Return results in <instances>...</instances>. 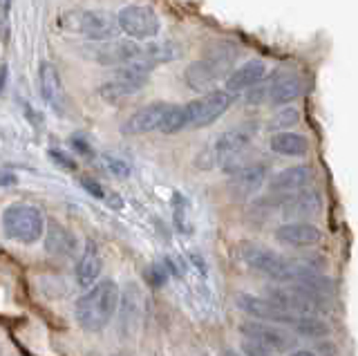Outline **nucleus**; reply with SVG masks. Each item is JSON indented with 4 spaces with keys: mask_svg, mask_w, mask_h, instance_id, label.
Returning a JSON list of instances; mask_svg holds the SVG:
<instances>
[{
    "mask_svg": "<svg viewBox=\"0 0 358 356\" xmlns=\"http://www.w3.org/2000/svg\"><path fill=\"white\" fill-rule=\"evenodd\" d=\"M121 300L119 285L115 280H106L94 283L92 287H87V292L76 300L74 305V316L76 322L81 325L85 332H101L110 325L112 316L117 314Z\"/></svg>",
    "mask_w": 358,
    "mask_h": 356,
    "instance_id": "obj_1",
    "label": "nucleus"
},
{
    "mask_svg": "<svg viewBox=\"0 0 358 356\" xmlns=\"http://www.w3.org/2000/svg\"><path fill=\"white\" fill-rule=\"evenodd\" d=\"M253 135H255L253 124H242V126H235L227 132H222L215 141L208 143V146L197 155L195 166L201 171H210V169H215V166H224V169L231 173L233 169L240 166L238 157L251 143Z\"/></svg>",
    "mask_w": 358,
    "mask_h": 356,
    "instance_id": "obj_2",
    "label": "nucleus"
},
{
    "mask_svg": "<svg viewBox=\"0 0 358 356\" xmlns=\"http://www.w3.org/2000/svg\"><path fill=\"white\" fill-rule=\"evenodd\" d=\"M235 57H238V50L231 43H222V45L208 50L204 59L190 63L184 70L186 85L201 94L215 90V83L224 79V76H229Z\"/></svg>",
    "mask_w": 358,
    "mask_h": 356,
    "instance_id": "obj_3",
    "label": "nucleus"
},
{
    "mask_svg": "<svg viewBox=\"0 0 358 356\" xmlns=\"http://www.w3.org/2000/svg\"><path fill=\"white\" fill-rule=\"evenodd\" d=\"M59 27L67 34L83 36L87 41H106L119 34L117 18L108 12H92V9H72L59 16Z\"/></svg>",
    "mask_w": 358,
    "mask_h": 356,
    "instance_id": "obj_4",
    "label": "nucleus"
},
{
    "mask_svg": "<svg viewBox=\"0 0 358 356\" xmlns=\"http://www.w3.org/2000/svg\"><path fill=\"white\" fill-rule=\"evenodd\" d=\"M3 231L9 240L20 244H34L45 233V218L38 206L16 202L3 211Z\"/></svg>",
    "mask_w": 358,
    "mask_h": 356,
    "instance_id": "obj_5",
    "label": "nucleus"
},
{
    "mask_svg": "<svg viewBox=\"0 0 358 356\" xmlns=\"http://www.w3.org/2000/svg\"><path fill=\"white\" fill-rule=\"evenodd\" d=\"M240 258L246 266H251L253 271L264 273L278 283H291L300 266V262L289 260L285 255H280L266 247H260V244H253V242L240 244Z\"/></svg>",
    "mask_w": 358,
    "mask_h": 356,
    "instance_id": "obj_6",
    "label": "nucleus"
},
{
    "mask_svg": "<svg viewBox=\"0 0 358 356\" xmlns=\"http://www.w3.org/2000/svg\"><path fill=\"white\" fill-rule=\"evenodd\" d=\"M152 65L148 61H143V57L139 61H134L130 65H121V68L115 72L110 81L101 83L99 94L110 104H117L121 99L137 94L139 90H143L145 83L150 79Z\"/></svg>",
    "mask_w": 358,
    "mask_h": 356,
    "instance_id": "obj_7",
    "label": "nucleus"
},
{
    "mask_svg": "<svg viewBox=\"0 0 358 356\" xmlns=\"http://www.w3.org/2000/svg\"><path fill=\"white\" fill-rule=\"evenodd\" d=\"M81 54L85 59L94 61L96 65H106V68H121V65H130L141 59V45L137 41H92L83 45Z\"/></svg>",
    "mask_w": 358,
    "mask_h": 356,
    "instance_id": "obj_8",
    "label": "nucleus"
},
{
    "mask_svg": "<svg viewBox=\"0 0 358 356\" xmlns=\"http://www.w3.org/2000/svg\"><path fill=\"white\" fill-rule=\"evenodd\" d=\"M119 29L130 41H152L162 29V18L150 5H128L117 16Z\"/></svg>",
    "mask_w": 358,
    "mask_h": 356,
    "instance_id": "obj_9",
    "label": "nucleus"
},
{
    "mask_svg": "<svg viewBox=\"0 0 358 356\" xmlns=\"http://www.w3.org/2000/svg\"><path fill=\"white\" fill-rule=\"evenodd\" d=\"M233 104V94L227 90L204 92L195 101L186 104V128H206L227 113Z\"/></svg>",
    "mask_w": 358,
    "mask_h": 356,
    "instance_id": "obj_10",
    "label": "nucleus"
},
{
    "mask_svg": "<svg viewBox=\"0 0 358 356\" xmlns=\"http://www.w3.org/2000/svg\"><path fill=\"white\" fill-rule=\"evenodd\" d=\"M235 305L255 320L278 322V325H285V327H296L298 316H300V314H291V311L278 307L273 300L262 298V296H253V294H244V292L235 296Z\"/></svg>",
    "mask_w": 358,
    "mask_h": 356,
    "instance_id": "obj_11",
    "label": "nucleus"
},
{
    "mask_svg": "<svg viewBox=\"0 0 358 356\" xmlns=\"http://www.w3.org/2000/svg\"><path fill=\"white\" fill-rule=\"evenodd\" d=\"M240 332L249 341L262 345V348L271 350V352H289L296 345L294 336H291L289 332L280 329L275 325H268V322H257V320L242 322Z\"/></svg>",
    "mask_w": 358,
    "mask_h": 356,
    "instance_id": "obj_12",
    "label": "nucleus"
},
{
    "mask_svg": "<svg viewBox=\"0 0 358 356\" xmlns=\"http://www.w3.org/2000/svg\"><path fill=\"white\" fill-rule=\"evenodd\" d=\"M266 182V166L260 162L240 164L238 169L231 171L229 177V191L235 199H249L253 197Z\"/></svg>",
    "mask_w": 358,
    "mask_h": 356,
    "instance_id": "obj_13",
    "label": "nucleus"
},
{
    "mask_svg": "<svg viewBox=\"0 0 358 356\" xmlns=\"http://www.w3.org/2000/svg\"><path fill=\"white\" fill-rule=\"evenodd\" d=\"M173 104H164V101H155L139 108L137 113H132L126 121L121 124V135L126 137H137V135H145V132L159 130L164 119L168 115Z\"/></svg>",
    "mask_w": 358,
    "mask_h": 356,
    "instance_id": "obj_14",
    "label": "nucleus"
},
{
    "mask_svg": "<svg viewBox=\"0 0 358 356\" xmlns=\"http://www.w3.org/2000/svg\"><path fill=\"white\" fill-rule=\"evenodd\" d=\"M278 206H280V213L287 220H307L320 213L322 197L318 191H313V188H307V191L302 188V191L285 195V199Z\"/></svg>",
    "mask_w": 358,
    "mask_h": 356,
    "instance_id": "obj_15",
    "label": "nucleus"
},
{
    "mask_svg": "<svg viewBox=\"0 0 358 356\" xmlns=\"http://www.w3.org/2000/svg\"><path fill=\"white\" fill-rule=\"evenodd\" d=\"M320 229L307 220H289L275 229V240L287 247H313L320 242Z\"/></svg>",
    "mask_w": 358,
    "mask_h": 356,
    "instance_id": "obj_16",
    "label": "nucleus"
},
{
    "mask_svg": "<svg viewBox=\"0 0 358 356\" xmlns=\"http://www.w3.org/2000/svg\"><path fill=\"white\" fill-rule=\"evenodd\" d=\"M305 94V79L298 74H282L264 85V104L271 106H289Z\"/></svg>",
    "mask_w": 358,
    "mask_h": 356,
    "instance_id": "obj_17",
    "label": "nucleus"
},
{
    "mask_svg": "<svg viewBox=\"0 0 358 356\" xmlns=\"http://www.w3.org/2000/svg\"><path fill=\"white\" fill-rule=\"evenodd\" d=\"M313 180V171L305 164H298V166H289V169L280 171L271 177L268 182V191L273 195H289V193H296L307 188Z\"/></svg>",
    "mask_w": 358,
    "mask_h": 356,
    "instance_id": "obj_18",
    "label": "nucleus"
},
{
    "mask_svg": "<svg viewBox=\"0 0 358 356\" xmlns=\"http://www.w3.org/2000/svg\"><path fill=\"white\" fill-rule=\"evenodd\" d=\"M266 76V63L260 59L246 61L244 65H240L238 70H233L227 76V92L231 94H240L246 92L249 87L262 83V79Z\"/></svg>",
    "mask_w": 358,
    "mask_h": 356,
    "instance_id": "obj_19",
    "label": "nucleus"
},
{
    "mask_svg": "<svg viewBox=\"0 0 358 356\" xmlns=\"http://www.w3.org/2000/svg\"><path fill=\"white\" fill-rule=\"evenodd\" d=\"M38 87H41V94L43 99L48 101L54 110H63L65 101V90H63V83H61V76L56 72V68L50 61H43L38 65Z\"/></svg>",
    "mask_w": 358,
    "mask_h": 356,
    "instance_id": "obj_20",
    "label": "nucleus"
},
{
    "mask_svg": "<svg viewBox=\"0 0 358 356\" xmlns=\"http://www.w3.org/2000/svg\"><path fill=\"white\" fill-rule=\"evenodd\" d=\"M45 236V249L52 255H61V258H70L76 251V238L70 229H65L61 222L50 220L48 225V233Z\"/></svg>",
    "mask_w": 358,
    "mask_h": 356,
    "instance_id": "obj_21",
    "label": "nucleus"
},
{
    "mask_svg": "<svg viewBox=\"0 0 358 356\" xmlns=\"http://www.w3.org/2000/svg\"><path fill=\"white\" fill-rule=\"evenodd\" d=\"M268 148L275 155H282V157H302V155L309 152V139L300 132L278 130L268 139Z\"/></svg>",
    "mask_w": 358,
    "mask_h": 356,
    "instance_id": "obj_22",
    "label": "nucleus"
},
{
    "mask_svg": "<svg viewBox=\"0 0 358 356\" xmlns=\"http://www.w3.org/2000/svg\"><path fill=\"white\" fill-rule=\"evenodd\" d=\"M101 269H103V260H101V253L96 249V244H87L83 255L76 262V269H74L78 287H83V289L92 287L99 280Z\"/></svg>",
    "mask_w": 358,
    "mask_h": 356,
    "instance_id": "obj_23",
    "label": "nucleus"
},
{
    "mask_svg": "<svg viewBox=\"0 0 358 356\" xmlns=\"http://www.w3.org/2000/svg\"><path fill=\"white\" fill-rule=\"evenodd\" d=\"M182 54H184L182 45L175 41H148L145 45H141V57L143 61H148L152 68L182 59Z\"/></svg>",
    "mask_w": 358,
    "mask_h": 356,
    "instance_id": "obj_24",
    "label": "nucleus"
},
{
    "mask_svg": "<svg viewBox=\"0 0 358 356\" xmlns=\"http://www.w3.org/2000/svg\"><path fill=\"white\" fill-rule=\"evenodd\" d=\"M294 329L300 334V336H309V339H324L329 334L327 322L313 314H300Z\"/></svg>",
    "mask_w": 358,
    "mask_h": 356,
    "instance_id": "obj_25",
    "label": "nucleus"
},
{
    "mask_svg": "<svg viewBox=\"0 0 358 356\" xmlns=\"http://www.w3.org/2000/svg\"><path fill=\"white\" fill-rule=\"evenodd\" d=\"M182 128H186V108L184 106H171L159 130L164 132V135H175V132H179Z\"/></svg>",
    "mask_w": 358,
    "mask_h": 356,
    "instance_id": "obj_26",
    "label": "nucleus"
},
{
    "mask_svg": "<svg viewBox=\"0 0 358 356\" xmlns=\"http://www.w3.org/2000/svg\"><path fill=\"white\" fill-rule=\"evenodd\" d=\"M298 121H300V113H298L296 108H289L287 106V108L280 110L278 115L271 117V121H268V128L275 130V132L278 130H289V128H294Z\"/></svg>",
    "mask_w": 358,
    "mask_h": 356,
    "instance_id": "obj_27",
    "label": "nucleus"
},
{
    "mask_svg": "<svg viewBox=\"0 0 358 356\" xmlns=\"http://www.w3.org/2000/svg\"><path fill=\"white\" fill-rule=\"evenodd\" d=\"M103 162L108 166V171L119 177V180H128L132 169H130V164L126 159H121V157H115V155H103Z\"/></svg>",
    "mask_w": 358,
    "mask_h": 356,
    "instance_id": "obj_28",
    "label": "nucleus"
},
{
    "mask_svg": "<svg viewBox=\"0 0 358 356\" xmlns=\"http://www.w3.org/2000/svg\"><path fill=\"white\" fill-rule=\"evenodd\" d=\"M175 227L182 231V233H188V222H186V199L182 195H175Z\"/></svg>",
    "mask_w": 358,
    "mask_h": 356,
    "instance_id": "obj_29",
    "label": "nucleus"
},
{
    "mask_svg": "<svg viewBox=\"0 0 358 356\" xmlns=\"http://www.w3.org/2000/svg\"><path fill=\"white\" fill-rule=\"evenodd\" d=\"M48 155H50V159H52L56 166H61V169H65V171H76V162H74L67 152H63V150H54V148H52Z\"/></svg>",
    "mask_w": 358,
    "mask_h": 356,
    "instance_id": "obj_30",
    "label": "nucleus"
},
{
    "mask_svg": "<svg viewBox=\"0 0 358 356\" xmlns=\"http://www.w3.org/2000/svg\"><path fill=\"white\" fill-rule=\"evenodd\" d=\"M81 186L85 188V191L92 195V197H96V199H106V188L101 186L96 180H92V177H83L81 180Z\"/></svg>",
    "mask_w": 358,
    "mask_h": 356,
    "instance_id": "obj_31",
    "label": "nucleus"
},
{
    "mask_svg": "<svg viewBox=\"0 0 358 356\" xmlns=\"http://www.w3.org/2000/svg\"><path fill=\"white\" fill-rule=\"evenodd\" d=\"M242 352H244V356H273L271 350H266V348H262V345H257L249 339L242 343Z\"/></svg>",
    "mask_w": 358,
    "mask_h": 356,
    "instance_id": "obj_32",
    "label": "nucleus"
},
{
    "mask_svg": "<svg viewBox=\"0 0 358 356\" xmlns=\"http://www.w3.org/2000/svg\"><path fill=\"white\" fill-rule=\"evenodd\" d=\"M148 278H150V285H152V287H164V283H166V271H164V266H162V264L150 266Z\"/></svg>",
    "mask_w": 358,
    "mask_h": 356,
    "instance_id": "obj_33",
    "label": "nucleus"
},
{
    "mask_svg": "<svg viewBox=\"0 0 358 356\" xmlns=\"http://www.w3.org/2000/svg\"><path fill=\"white\" fill-rule=\"evenodd\" d=\"M9 34H11V25H9V12H5V9H0V41L7 43V41H9Z\"/></svg>",
    "mask_w": 358,
    "mask_h": 356,
    "instance_id": "obj_34",
    "label": "nucleus"
},
{
    "mask_svg": "<svg viewBox=\"0 0 358 356\" xmlns=\"http://www.w3.org/2000/svg\"><path fill=\"white\" fill-rule=\"evenodd\" d=\"M72 146H74L78 152H81V155H85V157H92V155H94L92 146H90L87 141H83L81 137H74V139H72Z\"/></svg>",
    "mask_w": 358,
    "mask_h": 356,
    "instance_id": "obj_35",
    "label": "nucleus"
},
{
    "mask_svg": "<svg viewBox=\"0 0 358 356\" xmlns=\"http://www.w3.org/2000/svg\"><path fill=\"white\" fill-rule=\"evenodd\" d=\"M18 182V177L14 173H9V171H0V188L3 186H14Z\"/></svg>",
    "mask_w": 358,
    "mask_h": 356,
    "instance_id": "obj_36",
    "label": "nucleus"
},
{
    "mask_svg": "<svg viewBox=\"0 0 358 356\" xmlns=\"http://www.w3.org/2000/svg\"><path fill=\"white\" fill-rule=\"evenodd\" d=\"M5 83H7V65H0V92L5 90Z\"/></svg>",
    "mask_w": 358,
    "mask_h": 356,
    "instance_id": "obj_37",
    "label": "nucleus"
},
{
    "mask_svg": "<svg viewBox=\"0 0 358 356\" xmlns=\"http://www.w3.org/2000/svg\"><path fill=\"white\" fill-rule=\"evenodd\" d=\"M289 356H316L311 350H294Z\"/></svg>",
    "mask_w": 358,
    "mask_h": 356,
    "instance_id": "obj_38",
    "label": "nucleus"
},
{
    "mask_svg": "<svg viewBox=\"0 0 358 356\" xmlns=\"http://www.w3.org/2000/svg\"><path fill=\"white\" fill-rule=\"evenodd\" d=\"M0 9H5V12H9V9H11V0H0Z\"/></svg>",
    "mask_w": 358,
    "mask_h": 356,
    "instance_id": "obj_39",
    "label": "nucleus"
},
{
    "mask_svg": "<svg viewBox=\"0 0 358 356\" xmlns=\"http://www.w3.org/2000/svg\"><path fill=\"white\" fill-rule=\"evenodd\" d=\"M224 356H238V354H235L233 350H227V352H224Z\"/></svg>",
    "mask_w": 358,
    "mask_h": 356,
    "instance_id": "obj_40",
    "label": "nucleus"
}]
</instances>
